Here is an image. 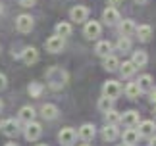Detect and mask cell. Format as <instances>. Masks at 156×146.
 Masks as SVG:
<instances>
[{"label": "cell", "mask_w": 156, "mask_h": 146, "mask_svg": "<svg viewBox=\"0 0 156 146\" xmlns=\"http://www.w3.org/2000/svg\"><path fill=\"white\" fill-rule=\"evenodd\" d=\"M94 52H97L100 58L110 56V52H112V42H108V40H100V42H97V46H94Z\"/></svg>", "instance_id": "20"}, {"label": "cell", "mask_w": 156, "mask_h": 146, "mask_svg": "<svg viewBox=\"0 0 156 146\" xmlns=\"http://www.w3.org/2000/svg\"><path fill=\"white\" fill-rule=\"evenodd\" d=\"M69 17H71V21H77V23H81V21H87V17H89V8L87 6H73L69 12Z\"/></svg>", "instance_id": "11"}, {"label": "cell", "mask_w": 156, "mask_h": 146, "mask_svg": "<svg viewBox=\"0 0 156 146\" xmlns=\"http://www.w3.org/2000/svg\"><path fill=\"white\" fill-rule=\"evenodd\" d=\"M135 35L139 36V40L141 42H148L152 39V27L151 25H139L135 29Z\"/></svg>", "instance_id": "18"}, {"label": "cell", "mask_w": 156, "mask_h": 146, "mask_svg": "<svg viewBox=\"0 0 156 146\" xmlns=\"http://www.w3.org/2000/svg\"><path fill=\"white\" fill-rule=\"evenodd\" d=\"M102 21L108 23V25H116V23L119 21V12H118V8L108 6V8L102 12Z\"/></svg>", "instance_id": "13"}, {"label": "cell", "mask_w": 156, "mask_h": 146, "mask_svg": "<svg viewBox=\"0 0 156 146\" xmlns=\"http://www.w3.org/2000/svg\"><path fill=\"white\" fill-rule=\"evenodd\" d=\"M122 121H123L125 127H137L139 125V113L135 109H129V112H125L122 115Z\"/></svg>", "instance_id": "17"}, {"label": "cell", "mask_w": 156, "mask_h": 146, "mask_svg": "<svg viewBox=\"0 0 156 146\" xmlns=\"http://www.w3.org/2000/svg\"><path fill=\"white\" fill-rule=\"evenodd\" d=\"M148 146H156V135H152L148 138Z\"/></svg>", "instance_id": "35"}, {"label": "cell", "mask_w": 156, "mask_h": 146, "mask_svg": "<svg viewBox=\"0 0 156 146\" xmlns=\"http://www.w3.org/2000/svg\"><path fill=\"white\" fill-rule=\"evenodd\" d=\"M6 146H17L16 142H8V144H6Z\"/></svg>", "instance_id": "39"}, {"label": "cell", "mask_w": 156, "mask_h": 146, "mask_svg": "<svg viewBox=\"0 0 156 146\" xmlns=\"http://www.w3.org/2000/svg\"><path fill=\"white\" fill-rule=\"evenodd\" d=\"M100 135H102V141H106V142H112V141H116V138L119 137L118 125H104V129L100 131Z\"/></svg>", "instance_id": "14"}, {"label": "cell", "mask_w": 156, "mask_h": 146, "mask_svg": "<svg viewBox=\"0 0 156 146\" xmlns=\"http://www.w3.org/2000/svg\"><path fill=\"white\" fill-rule=\"evenodd\" d=\"M131 62H133L137 68H143V65H147V62H148L147 52H145V50H135V52H133V58H131Z\"/></svg>", "instance_id": "22"}, {"label": "cell", "mask_w": 156, "mask_h": 146, "mask_svg": "<svg viewBox=\"0 0 156 146\" xmlns=\"http://www.w3.org/2000/svg\"><path fill=\"white\" fill-rule=\"evenodd\" d=\"M104 117H106V125H118L119 121H122V113H118L116 109L112 108L104 113Z\"/></svg>", "instance_id": "25"}, {"label": "cell", "mask_w": 156, "mask_h": 146, "mask_svg": "<svg viewBox=\"0 0 156 146\" xmlns=\"http://www.w3.org/2000/svg\"><path fill=\"white\" fill-rule=\"evenodd\" d=\"M106 2H108V6H114V8H116V6L122 2V0H106Z\"/></svg>", "instance_id": "34"}, {"label": "cell", "mask_w": 156, "mask_h": 146, "mask_svg": "<svg viewBox=\"0 0 156 146\" xmlns=\"http://www.w3.org/2000/svg\"><path fill=\"white\" fill-rule=\"evenodd\" d=\"M46 81H48V87L54 89V90H58V89H62L66 81H68V73H66L62 68H50L48 71H46Z\"/></svg>", "instance_id": "1"}, {"label": "cell", "mask_w": 156, "mask_h": 146, "mask_svg": "<svg viewBox=\"0 0 156 146\" xmlns=\"http://www.w3.org/2000/svg\"><path fill=\"white\" fill-rule=\"evenodd\" d=\"M125 94H127V98H131V100L139 98V96H141V89H139V85H137V83H129L127 87H125Z\"/></svg>", "instance_id": "27"}, {"label": "cell", "mask_w": 156, "mask_h": 146, "mask_svg": "<svg viewBox=\"0 0 156 146\" xmlns=\"http://www.w3.org/2000/svg\"><path fill=\"white\" fill-rule=\"evenodd\" d=\"M139 137H147V138H151L152 135H156V123L152 119H147V121H141L139 123Z\"/></svg>", "instance_id": "10"}, {"label": "cell", "mask_w": 156, "mask_h": 146, "mask_svg": "<svg viewBox=\"0 0 156 146\" xmlns=\"http://www.w3.org/2000/svg\"><path fill=\"white\" fill-rule=\"evenodd\" d=\"M83 33H85L87 39H97V36H100V33H102V27H100L98 21H87L85 23V29H83Z\"/></svg>", "instance_id": "12"}, {"label": "cell", "mask_w": 156, "mask_h": 146, "mask_svg": "<svg viewBox=\"0 0 156 146\" xmlns=\"http://www.w3.org/2000/svg\"><path fill=\"white\" fill-rule=\"evenodd\" d=\"M33 17L29 16V14H21V16H17V19H16V29L20 33H29L33 29Z\"/></svg>", "instance_id": "4"}, {"label": "cell", "mask_w": 156, "mask_h": 146, "mask_svg": "<svg viewBox=\"0 0 156 146\" xmlns=\"http://www.w3.org/2000/svg\"><path fill=\"white\" fill-rule=\"evenodd\" d=\"M0 129L6 137H17V133H20V125H17L16 119H6L0 123Z\"/></svg>", "instance_id": "9"}, {"label": "cell", "mask_w": 156, "mask_h": 146, "mask_svg": "<svg viewBox=\"0 0 156 146\" xmlns=\"http://www.w3.org/2000/svg\"><path fill=\"white\" fill-rule=\"evenodd\" d=\"M135 2H137V4H145L147 0H135Z\"/></svg>", "instance_id": "37"}, {"label": "cell", "mask_w": 156, "mask_h": 146, "mask_svg": "<svg viewBox=\"0 0 156 146\" xmlns=\"http://www.w3.org/2000/svg\"><path fill=\"white\" fill-rule=\"evenodd\" d=\"M94 135H97V127L93 123H83L79 129H77V137H79L83 142H91L94 138Z\"/></svg>", "instance_id": "2"}, {"label": "cell", "mask_w": 156, "mask_h": 146, "mask_svg": "<svg viewBox=\"0 0 156 146\" xmlns=\"http://www.w3.org/2000/svg\"><path fill=\"white\" fill-rule=\"evenodd\" d=\"M0 109H2V100H0Z\"/></svg>", "instance_id": "42"}, {"label": "cell", "mask_w": 156, "mask_h": 146, "mask_svg": "<svg viewBox=\"0 0 156 146\" xmlns=\"http://www.w3.org/2000/svg\"><path fill=\"white\" fill-rule=\"evenodd\" d=\"M75 138H77V133H75V129H71V127H64V129L58 133V141L62 146H71L75 142Z\"/></svg>", "instance_id": "3"}, {"label": "cell", "mask_w": 156, "mask_h": 146, "mask_svg": "<svg viewBox=\"0 0 156 146\" xmlns=\"http://www.w3.org/2000/svg\"><path fill=\"white\" fill-rule=\"evenodd\" d=\"M43 135V125L37 123V121H31L25 127V138L27 141H37V138Z\"/></svg>", "instance_id": "6"}, {"label": "cell", "mask_w": 156, "mask_h": 146, "mask_svg": "<svg viewBox=\"0 0 156 146\" xmlns=\"http://www.w3.org/2000/svg\"><path fill=\"white\" fill-rule=\"evenodd\" d=\"M116 48H118V52H129V50H131V40H129V36H119V40L116 42Z\"/></svg>", "instance_id": "29"}, {"label": "cell", "mask_w": 156, "mask_h": 146, "mask_svg": "<svg viewBox=\"0 0 156 146\" xmlns=\"http://www.w3.org/2000/svg\"><path fill=\"white\" fill-rule=\"evenodd\" d=\"M102 65H104V69L106 71H118V68H119V60L116 58V56H106L104 58V62H102Z\"/></svg>", "instance_id": "24"}, {"label": "cell", "mask_w": 156, "mask_h": 146, "mask_svg": "<svg viewBox=\"0 0 156 146\" xmlns=\"http://www.w3.org/2000/svg\"><path fill=\"white\" fill-rule=\"evenodd\" d=\"M21 60L25 62L27 65H31V64H35L39 60V50L37 48H33V46H27L25 50L21 52Z\"/></svg>", "instance_id": "15"}, {"label": "cell", "mask_w": 156, "mask_h": 146, "mask_svg": "<svg viewBox=\"0 0 156 146\" xmlns=\"http://www.w3.org/2000/svg\"><path fill=\"white\" fill-rule=\"evenodd\" d=\"M2 12H4V6H2V4H0V16H2Z\"/></svg>", "instance_id": "38"}, {"label": "cell", "mask_w": 156, "mask_h": 146, "mask_svg": "<svg viewBox=\"0 0 156 146\" xmlns=\"http://www.w3.org/2000/svg\"><path fill=\"white\" fill-rule=\"evenodd\" d=\"M154 115H156V104H154Z\"/></svg>", "instance_id": "41"}, {"label": "cell", "mask_w": 156, "mask_h": 146, "mask_svg": "<svg viewBox=\"0 0 156 146\" xmlns=\"http://www.w3.org/2000/svg\"><path fill=\"white\" fill-rule=\"evenodd\" d=\"M81 146H89V144H81Z\"/></svg>", "instance_id": "43"}, {"label": "cell", "mask_w": 156, "mask_h": 146, "mask_svg": "<svg viewBox=\"0 0 156 146\" xmlns=\"http://www.w3.org/2000/svg\"><path fill=\"white\" fill-rule=\"evenodd\" d=\"M123 146H125V144H123Z\"/></svg>", "instance_id": "44"}, {"label": "cell", "mask_w": 156, "mask_h": 146, "mask_svg": "<svg viewBox=\"0 0 156 146\" xmlns=\"http://www.w3.org/2000/svg\"><path fill=\"white\" fill-rule=\"evenodd\" d=\"M35 2H37V0H20V4L23 6V8H31Z\"/></svg>", "instance_id": "31"}, {"label": "cell", "mask_w": 156, "mask_h": 146, "mask_svg": "<svg viewBox=\"0 0 156 146\" xmlns=\"http://www.w3.org/2000/svg\"><path fill=\"white\" fill-rule=\"evenodd\" d=\"M139 131L135 129V127H127V129L123 131V135H122V141L125 146H135L137 142H139Z\"/></svg>", "instance_id": "8"}, {"label": "cell", "mask_w": 156, "mask_h": 146, "mask_svg": "<svg viewBox=\"0 0 156 146\" xmlns=\"http://www.w3.org/2000/svg\"><path fill=\"white\" fill-rule=\"evenodd\" d=\"M137 85H139L141 92H145V90H151V89H152V77L148 75V73H145V75H141V77H139Z\"/></svg>", "instance_id": "26"}, {"label": "cell", "mask_w": 156, "mask_h": 146, "mask_svg": "<svg viewBox=\"0 0 156 146\" xmlns=\"http://www.w3.org/2000/svg\"><path fill=\"white\" fill-rule=\"evenodd\" d=\"M151 102H152V104H156V90H152V92H151Z\"/></svg>", "instance_id": "36"}, {"label": "cell", "mask_w": 156, "mask_h": 146, "mask_svg": "<svg viewBox=\"0 0 156 146\" xmlns=\"http://www.w3.org/2000/svg\"><path fill=\"white\" fill-rule=\"evenodd\" d=\"M29 92L39 94V92H41V87H39V85H31V87H29Z\"/></svg>", "instance_id": "33"}, {"label": "cell", "mask_w": 156, "mask_h": 146, "mask_svg": "<svg viewBox=\"0 0 156 146\" xmlns=\"http://www.w3.org/2000/svg\"><path fill=\"white\" fill-rule=\"evenodd\" d=\"M118 69H119V73H122V77L127 79V77H131V75L137 71V65H135L133 62H123V64H119Z\"/></svg>", "instance_id": "23"}, {"label": "cell", "mask_w": 156, "mask_h": 146, "mask_svg": "<svg viewBox=\"0 0 156 146\" xmlns=\"http://www.w3.org/2000/svg\"><path fill=\"white\" fill-rule=\"evenodd\" d=\"M6 85H8V79H6V75H4V73H0V90H2V89H6Z\"/></svg>", "instance_id": "32"}, {"label": "cell", "mask_w": 156, "mask_h": 146, "mask_svg": "<svg viewBox=\"0 0 156 146\" xmlns=\"http://www.w3.org/2000/svg\"><path fill=\"white\" fill-rule=\"evenodd\" d=\"M119 92H122V87H119V83L118 81H106L104 83V87H102V96H108V98H112V100H116Z\"/></svg>", "instance_id": "5"}, {"label": "cell", "mask_w": 156, "mask_h": 146, "mask_svg": "<svg viewBox=\"0 0 156 146\" xmlns=\"http://www.w3.org/2000/svg\"><path fill=\"white\" fill-rule=\"evenodd\" d=\"M35 146H48V144H35Z\"/></svg>", "instance_id": "40"}, {"label": "cell", "mask_w": 156, "mask_h": 146, "mask_svg": "<svg viewBox=\"0 0 156 146\" xmlns=\"http://www.w3.org/2000/svg\"><path fill=\"white\" fill-rule=\"evenodd\" d=\"M17 117H20V121H23V123H31V121H35V108L33 106H23V108H20Z\"/></svg>", "instance_id": "16"}, {"label": "cell", "mask_w": 156, "mask_h": 146, "mask_svg": "<svg viewBox=\"0 0 156 146\" xmlns=\"http://www.w3.org/2000/svg\"><path fill=\"white\" fill-rule=\"evenodd\" d=\"M41 115H43L44 119H56L58 117V106L54 104H43L41 106Z\"/></svg>", "instance_id": "19"}, {"label": "cell", "mask_w": 156, "mask_h": 146, "mask_svg": "<svg viewBox=\"0 0 156 146\" xmlns=\"http://www.w3.org/2000/svg\"><path fill=\"white\" fill-rule=\"evenodd\" d=\"M56 35L64 36V39H66V36H69L71 35V25H69L68 21H60L58 25H56Z\"/></svg>", "instance_id": "28"}, {"label": "cell", "mask_w": 156, "mask_h": 146, "mask_svg": "<svg viewBox=\"0 0 156 146\" xmlns=\"http://www.w3.org/2000/svg\"><path fill=\"white\" fill-rule=\"evenodd\" d=\"M112 108H114V100H112V98H108V96H102V98L98 100V109H100L102 113H106L108 109H112Z\"/></svg>", "instance_id": "30"}, {"label": "cell", "mask_w": 156, "mask_h": 146, "mask_svg": "<svg viewBox=\"0 0 156 146\" xmlns=\"http://www.w3.org/2000/svg\"><path fill=\"white\" fill-rule=\"evenodd\" d=\"M46 50H48L50 54H58V52H62V48H64V36H60V35H54L50 36L48 40H46Z\"/></svg>", "instance_id": "7"}, {"label": "cell", "mask_w": 156, "mask_h": 146, "mask_svg": "<svg viewBox=\"0 0 156 146\" xmlns=\"http://www.w3.org/2000/svg\"><path fill=\"white\" fill-rule=\"evenodd\" d=\"M135 29H137V25L131 19H123L119 23V33H122V36H131L135 33Z\"/></svg>", "instance_id": "21"}]
</instances>
